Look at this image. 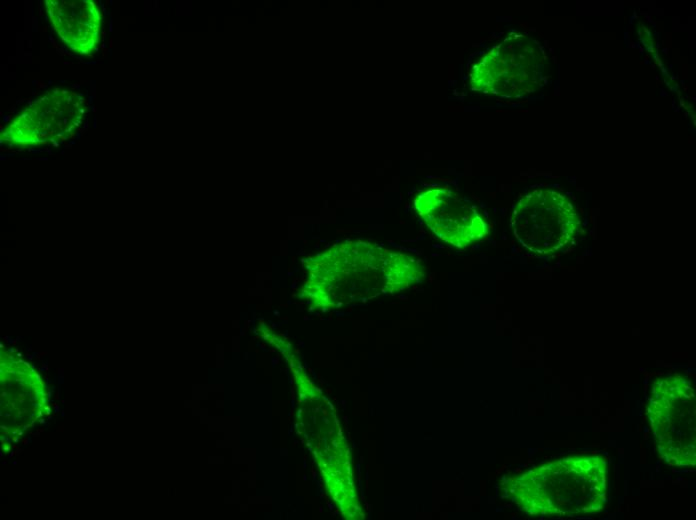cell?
I'll list each match as a JSON object with an SVG mask.
<instances>
[{"label":"cell","instance_id":"6da1fadb","mask_svg":"<svg viewBox=\"0 0 696 520\" xmlns=\"http://www.w3.org/2000/svg\"><path fill=\"white\" fill-rule=\"evenodd\" d=\"M312 297L318 306L394 294L422 283L426 266L419 258L364 241L330 248L314 260Z\"/></svg>","mask_w":696,"mask_h":520},{"label":"cell","instance_id":"7a4b0ae2","mask_svg":"<svg viewBox=\"0 0 696 520\" xmlns=\"http://www.w3.org/2000/svg\"><path fill=\"white\" fill-rule=\"evenodd\" d=\"M548 77V58L538 41L512 33L487 50L470 68L473 91L517 99L539 91Z\"/></svg>","mask_w":696,"mask_h":520},{"label":"cell","instance_id":"3957f363","mask_svg":"<svg viewBox=\"0 0 696 520\" xmlns=\"http://www.w3.org/2000/svg\"><path fill=\"white\" fill-rule=\"evenodd\" d=\"M510 226L526 250L547 256L572 241L580 220L566 195L553 189H536L516 202L511 211Z\"/></svg>","mask_w":696,"mask_h":520},{"label":"cell","instance_id":"277c9868","mask_svg":"<svg viewBox=\"0 0 696 520\" xmlns=\"http://www.w3.org/2000/svg\"><path fill=\"white\" fill-rule=\"evenodd\" d=\"M87 102L80 94L53 89L20 112L1 138L16 146H38L71 139L82 125Z\"/></svg>","mask_w":696,"mask_h":520},{"label":"cell","instance_id":"5b68a950","mask_svg":"<svg viewBox=\"0 0 696 520\" xmlns=\"http://www.w3.org/2000/svg\"><path fill=\"white\" fill-rule=\"evenodd\" d=\"M413 205L429 230L455 248L466 249L488 234L487 220L479 208L448 186L420 191Z\"/></svg>","mask_w":696,"mask_h":520},{"label":"cell","instance_id":"8992f818","mask_svg":"<svg viewBox=\"0 0 696 520\" xmlns=\"http://www.w3.org/2000/svg\"><path fill=\"white\" fill-rule=\"evenodd\" d=\"M50 22L72 51L91 54L98 46L102 26L101 12L92 0H46Z\"/></svg>","mask_w":696,"mask_h":520}]
</instances>
